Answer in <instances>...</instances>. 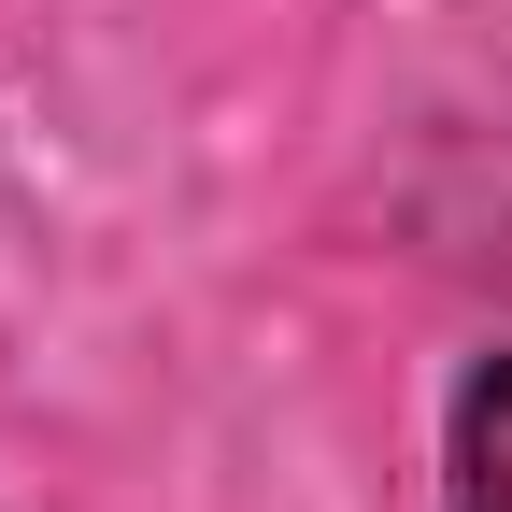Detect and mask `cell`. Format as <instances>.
I'll use <instances>...</instances> for the list:
<instances>
[{"instance_id": "1", "label": "cell", "mask_w": 512, "mask_h": 512, "mask_svg": "<svg viewBox=\"0 0 512 512\" xmlns=\"http://www.w3.org/2000/svg\"><path fill=\"white\" fill-rule=\"evenodd\" d=\"M456 512H512V356L456 384Z\"/></svg>"}]
</instances>
